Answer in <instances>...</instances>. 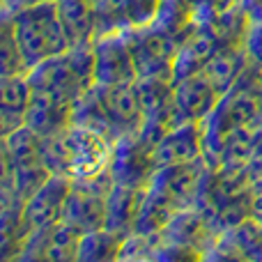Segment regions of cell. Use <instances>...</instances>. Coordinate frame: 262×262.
<instances>
[{"label":"cell","mask_w":262,"mask_h":262,"mask_svg":"<svg viewBox=\"0 0 262 262\" xmlns=\"http://www.w3.org/2000/svg\"><path fill=\"white\" fill-rule=\"evenodd\" d=\"M44 163L53 175L67 180H90L108 170L113 140L92 129L72 124L69 129L44 138Z\"/></svg>","instance_id":"obj_1"},{"label":"cell","mask_w":262,"mask_h":262,"mask_svg":"<svg viewBox=\"0 0 262 262\" xmlns=\"http://www.w3.org/2000/svg\"><path fill=\"white\" fill-rule=\"evenodd\" d=\"M26 76L35 92H51L76 101L97 83L92 46H69L64 53L30 67Z\"/></svg>","instance_id":"obj_2"},{"label":"cell","mask_w":262,"mask_h":262,"mask_svg":"<svg viewBox=\"0 0 262 262\" xmlns=\"http://www.w3.org/2000/svg\"><path fill=\"white\" fill-rule=\"evenodd\" d=\"M9 16H12L14 37L28 62V69L69 49V39L60 23L55 3L23 7Z\"/></svg>","instance_id":"obj_3"},{"label":"cell","mask_w":262,"mask_h":262,"mask_svg":"<svg viewBox=\"0 0 262 262\" xmlns=\"http://www.w3.org/2000/svg\"><path fill=\"white\" fill-rule=\"evenodd\" d=\"M115 180L111 170L99 172L90 180H74L64 200L62 221L72 223L81 232H92L106 226V195Z\"/></svg>","instance_id":"obj_4"},{"label":"cell","mask_w":262,"mask_h":262,"mask_svg":"<svg viewBox=\"0 0 262 262\" xmlns=\"http://www.w3.org/2000/svg\"><path fill=\"white\" fill-rule=\"evenodd\" d=\"M124 35L129 39L138 78H161V81L172 83V67H175L180 41L154 23L140 30L124 32Z\"/></svg>","instance_id":"obj_5"},{"label":"cell","mask_w":262,"mask_h":262,"mask_svg":"<svg viewBox=\"0 0 262 262\" xmlns=\"http://www.w3.org/2000/svg\"><path fill=\"white\" fill-rule=\"evenodd\" d=\"M205 170H207V163L203 159L159 166L147 191L166 200L177 212L186 207H195V195H198V186Z\"/></svg>","instance_id":"obj_6"},{"label":"cell","mask_w":262,"mask_h":262,"mask_svg":"<svg viewBox=\"0 0 262 262\" xmlns=\"http://www.w3.org/2000/svg\"><path fill=\"white\" fill-rule=\"evenodd\" d=\"M154 149L138 134L122 136L113 143V157H111L108 170L115 184H127L136 189H147L157 172Z\"/></svg>","instance_id":"obj_7"},{"label":"cell","mask_w":262,"mask_h":262,"mask_svg":"<svg viewBox=\"0 0 262 262\" xmlns=\"http://www.w3.org/2000/svg\"><path fill=\"white\" fill-rule=\"evenodd\" d=\"M81 237L83 232L67 221H58L53 226L37 228V230H32L28 235L16 262H35V260L76 262Z\"/></svg>","instance_id":"obj_8"},{"label":"cell","mask_w":262,"mask_h":262,"mask_svg":"<svg viewBox=\"0 0 262 262\" xmlns=\"http://www.w3.org/2000/svg\"><path fill=\"white\" fill-rule=\"evenodd\" d=\"M95 53V78L101 85H127L136 83L134 55L124 32H111L101 35L92 41Z\"/></svg>","instance_id":"obj_9"},{"label":"cell","mask_w":262,"mask_h":262,"mask_svg":"<svg viewBox=\"0 0 262 262\" xmlns=\"http://www.w3.org/2000/svg\"><path fill=\"white\" fill-rule=\"evenodd\" d=\"M161 0H99L97 3V37L111 32H131L157 21Z\"/></svg>","instance_id":"obj_10"},{"label":"cell","mask_w":262,"mask_h":262,"mask_svg":"<svg viewBox=\"0 0 262 262\" xmlns=\"http://www.w3.org/2000/svg\"><path fill=\"white\" fill-rule=\"evenodd\" d=\"M101 104H104L106 118H108L111 138L113 143L122 136L138 134L140 124H143V108L138 101V92H136V83L127 85H101L97 83Z\"/></svg>","instance_id":"obj_11"},{"label":"cell","mask_w":262,"mask_h":262,"mask_svg":"<svg viewBox=\"0 0 262 262\" xmlns=\"http://www.w3.org/2000/svg\"><path fill=\"white\" fill-rule=\"evenodd\" d=\"M219 90L207 81L205 74L182 78L172 83V101H175V124L184 122H203L216 108Z\"/></svg>","instance_id":"obj_12"},{"label":"cell","mask_w":262,"mask_h":262,"mask_svg":"<svg viewBox=\"0 0 262 262\" xmlns=\"http://www.w3.org/2000/svg\"><path fill=\"white\" fill-rule=\"evenodd\" d=\"M205 260H251L262 262V223L244 219L242 223L223 230Z\"/></svg>","instance_id":"obj_13"},{"label":"cell","mask_w":262,"mask_h":262,"mask_svg":"<svg viewBox=\"0 0 262 262\" xmlns=\"http://www.w3.org/2000/svg\"><path fill=\"white\" fill-rule=\"evenodd\" d=\"M69 186L72 180L60 175H51L30 198L23 205V216L26 223L30 226V230L37 228H46L53 223L62 221V212H64V200H67Z\"/></svg>","instance_id":"obj_14"},{"label":"cell","mask_w":262,"mask_h":262,"mask_svg":"<svg viewBox=\"0 0 262 262\" xmlns=\"http://www.w3.org/2000/svg\"><path fill=\"white\" fill-rule=\"evenodd\" d=\"M216 237L219 235L207 223L205 214L195 207H186V209L175 212L172 219L168 221V226L161 230V242L189 246V249L198 251L203 260H205V253L214 246Z\"/></svg>","instance_id":"obj_15"},{"label":"cell","mask_w":262,"mask_h":262,"mask_svg":"<svg viewBox=\"0 0 262 262\" xmlns=\"http://www.w3.org/2000/svg\"><path fill=\"white\" fill-rule=\"evenodd\" d=\"M72 111L74 101L51 95V92L32 90V99L26 113V127L37 131L41 138H49V136H55L72 127Z\"/></svg>","instance_id":"obj_16"},{"label":"cell","mask_w":262,"mask_h":262,"mask_svg":"<svg viewBox=\"0 0 262 262\" xmlns=\"http://www.w3.org/2000/svg\"><path fill=\"white\" fill-rule=\"evenodd\" d=\"M203 159V129L200 122H184L168 129L154 145V161L157 166L182 163Z\"/></svg>","instance_id":"obj_17"},{"label":"cell","mask_w":262,"mask_h":262,"mask_svg":"<svg viewBox=\"0 0 262 262\" xmlns=\"http://www.w3.org/2000/svg\"><path fill=\"white\" fill-rule=\"evenodd\" d=\"M69 46H92L97 39V0H55Z\"/></svg>","instance_id":"obj_18"},{"label":"cell","mask_w":262,"mask_h":262,"mask_svg":"<svg viewBox=\"0 0 262 262\" xmlns=\"http://www.w3.org/2000/svg\"><path fill=\"white\" fill-rule=\"evenodd\" d=\"M30 99L32 88L26 74L0 78V134L7 136L26 124Z\"/></svg>","instance_id":"obj_19"},{"label":"cell","mask_w":262,"mask_h":262,"mask_svg":"<svg viewBox=\"0 0 262 262\" xmlns=\"http://www.w3.org/2000/svg\"><path fill=\"white\" fill-rule=\"evenodd\" d=\"M145 189H136L127 184H113V189L106 195V226L115 235L127 237L134 232V223L138 216V209L143 205Z\"/></svg>","instance_id":"obj_20"},{"label":"cell","mask_w":262,"mask_h":262,"mask_svg":"<svg viewBox=\"0 0 262 262\" xmlns=\"http://www.w3.org/2000/svg\"><path fill=\"white\" fill-rule=\"evenodd\" d=\"M216 51H219V44L198 26L177 49L175 67H172V83L195 76V74H203L205 64L209 62V58Z\"/></svg>","instance_id":"obj_21"},{"label":"cell","mask_w":262,"mask_h":262,"mask_svg":"<svg viewBox=\"0 0 262 262\" xmlns=\"http://www.w3.org/2000/svg\"><path fill=\"white\" fill-rule=\"evenodd\" d=\"M246 67H249V55H246L244 46H223L209 58L203 74L219 90V95H226L237 85Z\"/></svg>","instance_id":"obj_22"},{"label":"cell","mask_w":262,"mask_h":262,"mask_svg":"<svg viewBox=\"0 0 262 262\" xmlns=\"http://www.w3.org/2000/svg\"><path fill=\"white\" fill-rule=\"evenodd\" d=\"M198 26L216 41L219 49H223V46H244V37L249 32L251 21L237 5L228 12L198 18Z\"/></svg>","instance_id":"obj_23"},{"label":"cell","mask_w":262,"mask_h":262,"mask_svg":"<svg viewBox=\"0 0 262 262\" xmlns=\"http://www.w3.org/2000/svg\"><path fill=\"white\" fill-rule=\"evenodd\" d=\"M195 16H198V0H161L154 26L182 44L198 28Z\"/></svg>","instance_id":"obj_24"},{"label":"cell","mask_w":262,"mask_h":262,"mask_svg":"<svg viewBox=\"0 0 262 262\" xmlns=\"http://www.w3.org/2000/svg\"><path fill=\"white\" fill-rule=\"evenodd\" d=\"M124 237L115 235L108 228H99L92 232H83L78 244L76 262H118Z\"/></svg>","instance_id":"obj_25"},{"label":"cell","mask_w":262,"mask_h":262,"mask_svg":"<svg viewBox=\"0 0 262 262\" xmlns=\"http://www.w3.org/2000/svg\"><path fill=\"white\" fill-rule=\"evenodd\" d=\"M177 209H172L166 200H161L159 195H154L152 191L145 189L143 205L138 209V216L134 223V232H143V235H159L163 228L168 226V221L172 219Z\"/></svg>","instance_id":"obj_26"},{"label":"cell","mask_w":262,"mask_h":262,"mask_svg":"<svg viewBox=\"0 0 262 262\" xmlns=\"http://www.w3.org/2000/svg\"><path fill=\"white\" fill-rule=\"evenodd\" d=\"M16 74H28V62L14 37L12 16L0 14V78Z\"/></svg>","instance_id":"obj_27"},{"label":"cell","mask_w":262,"mask_h":262,"mask_svg":"<svg viewBox=\"0 0 262 262\" xmlns=\"http://www.w3.org/2000/svg\"><path fill=\"white\" fill-rule=\"evenodd\" d=\"M161 244V232L159 235H143V232H129L122 239L118 262L124 260H154L157 249Z\"/></svg>","instance_id":"obj_28"},{"label":"cell","mask_w":262,"mask_h":262,"mask_svg":"<svg viewBox=\"0 0 262 262\" xmlns=\"http://www.w3.org/2000/svg\"><path fill=\"white\" fill-rule=\"evenodd\" d=\"M244 51L249 55V62L262 67V23H251L249 32L244 37Z\"/></svg>","instance_id":"obj_29"},{"label":"cell","mask_w":262,"mask_h":262,"mask_svg":"<svg viewBox=\"0 0 262 262\" xmlns=\"http://www.w3.org/2000/svg\"><path fill=\"white\" fill-rule=\"evenodd\" d=\"M237 5H239V0H198V16H195V21L203 16L228 12V9L237 7Z\"/></svg>","instance_id":"obj_30"},{"label":"cell","mask_w":262,"mask_h":262,"mask_svg":"<svg viewBox=\"0 0 262 262\" xmlns=\"http://www.w3.org/2000/svg\"><path fill=\"white\" fill-rule=\"evenodd\" d=\"M251 219L262 223V177L251 182Z\"/></svg>","instance_id":"obj_31"},{"label":"cell","mask_w":262,"mask_h":262,"mask_svg":"<svg viewBox=\"0 0 262 262\" xmlns=\"http://www.w3.org/2000/svg\"><path fill=\"white\" fill-rule=\"evenodd\" d=\"M239 9L251 23H262V0H239Z\"/></svg>","instance_id":"obj_32"},{"label":"cell","mask_w":262,"mask_h":262,"mask_svg":"<svg viewBox=\"0 0 262 262\" xmlns=\"http://www.w3.org/2000/svg\"><path fill=\"white\" fill-rule=\"evenodd\" d=\"M41 3H55V0H0V14H14L16 9L32 7Z\"/></svg>","instance_id":"obj_33"},{"label":"cell","mask_w":262,"mask_h":262,"mask_svg":"<svg viewBox=\"0 0 262 262\" xmlns=\"http://www.w3.org/2000/svg\"><path fill=\"white\" fill-rule=\"evenodd\" d=\"M258 127L262 129V113H260V122H258Z\"/></svg>","instance_id":"obj_34"}]
</instances>
